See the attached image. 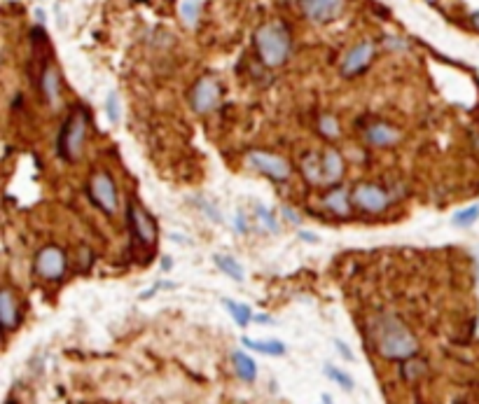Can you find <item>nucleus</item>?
<instances>
[{
  "label": "nucleus",
  "instance_id": "f257e3e1",
  "mask_svg": "<svg viewBox=\"0 0 479 404\" xmlns=\"http://www.w3.org/2000/svg\"><path fill=\"white\" fill-rule=\"evenodd\" d=\"M370 337L377 353L386 360L405 362L418 353V339L395 314H377L370 323Z\"/></svg>",
  "mask_w": 479,
  "mask_h": 404
},
{
  "label": "nucleus",
  "instance_id": "f03ea898",
  "mask_svg": "<svg viewBox=\"0 0 479 404\" xmlns=\"http://www.w3.org/2000/svg\"><path fill=\"white\" fill-rule=\"evenodd\" d=\"M255 51H258L260 61L269 68H278L288 61L292 51V38L285 24L281 22H269L262 24L255 31Z\"/></svg>",
  "mask_w": 479,
  "mask_h": 404
},
{
  "label": "nucleus",
  "instance_id": "7ed1b4c3",
  "mask_svg": "<svg viewBox=\"0 0 479 404\" xmlns=\"http://www.w3.org/2000/svg\"><path fill=\"white\" fill-rule=\"evenodd\" d=\"M87 127H89V117L87 110L77 108L73 115L65 120L61 127V134H58L56 140V150L61 154V159L65 161H75L80 159L82 150H84V138H87Z\"/></svg>",
  "mask_w": 479,
  "mask_h": 404
},
{
  "label": "nucleus",
  "instance_id": "20e7f679",
  "mask_svg": "<svg viewBox=\"0 0 479 404\" xmlns=\"http://www.w3.org/2000/svg\"><path fill=\"white\" fill-rule=\"evenodd\" d=\"M89 199L94 201V206L98 211H103L106 215H115L120 208V192H117L115 178L108 171H96L89 178Z\"/></svg>",
  "mask_w": 479,
  "mask_h": 404
},
{
  "label": "nucleus",
  "instance_id": "39448f33",
  "mask_svg": "<svg viewBox=\"0 0 479 404\" xmlns=\"http://www.w3.org/2000/svg\"><path fill=\"white\" fill-rule=\"evenodd\" d=\"M246 164L251 166L253 171L267 175V178H272L276 182H285L292 173V166L288 164V159H283L281 154L267 152V150H251V152L246 154Z\"/></svg>",
  "mask_w": 479,
  "mask_h": 404
},
{
  "label": "nucleus",
  "instance_id": "423d86ee",
  "mask_svg": "<svg viewBox=\"0 0 479 404\" xmlns=\"http://www.w3.org/2000/svg\"><path fill=\"white\" fill-rule=\"evenodd\" d=\"M351 201L358 211L370 213V215H379L393 204V197L384 190V187L372 185V182H360V185L353 187Z\"/></svg>",
  "mask_w": 479,
  "mask_h": 404
},
{
  "label": "nucleus",
  "instance_id": "0eeeda50",
  "mask_svg": "<svg viewBox=\"0 0 479 404\" xmlns=\"http://www.w3.org/2000/svg\"><path fill=\"white\" fill-rule=\"evenodd\" d=\"M127 220H129V232L139 245H155L157 241V225L155 218L143 208L139 201H129L127 206Z\"/></svg>",
  "mask_w": 479,
  "mask_h": 404
},
{
  "label": "nucleus",
  "instance_id": "6e6552de",
  "mask_svg": "<svg viewBox=\"0 0 479 404\" xmlns=\"http://www.w3.org/2000/svg\"><path fill=\"white\" fill-rule=\"evenodd\" d=\"M33 269H36V276H40L42 281H58L68 269V257L58 245H45L38 250Z\"/></svg>",
  "mask_w": 479,
  "mask_h": 404
},
{
  "label": "nucleus",
  "instance_id": "1a4fd4ad",
  "mask_svg": "<svg viewBox=\"0 0 479 404\" xmlns=\"http://www.w3.org/2000/svg\"><path fill=\"white\" fill-rule=\"evenodd\" d=\"M220 96H222L220 82L215 80L213 75H203L194 82L192 91H189V103H192L194 113L206 115V113H213V110L218 108Z\"/></svg>",
  "mask_w": 479,
  "mask_h": 404
},
{
  "label": "nucleus",
  "instance_id": "9d476101",
  "mask_svg": "<svg viewBox=\"0 0 479 404\" xmlns=\"http://www.w3.org/2000/svg\"><path fill=\"white\" fill-rule=\"evenodd\" d=\"M374 54H377V45L372 40L358 42L356 47H351L346 51L344 61H341V75L344 77H356L360 73H365L367 66L372 63Z\"/></svg>",
  "mask_w": 479,
  "mask_h": 404
},
{
  "label": "nucleus",
  "instance_id": "9b49d317",
  "mask_svg": "<svg viewBox=\"0 0 479 404\" xmlns=\"http://www.w3.org/2000/svg\"><path fill=\"white\" fill-rule=\"evenodd\" d=\"M346 0H299V10L313 24H330L344 12Z\"/></svg>",
  "mask_w": 479,
  "mask_h": 404
},
{
  "label": "nucleus",
  "instance_id": "f8f14e48",
  "mask_svg": "<svg viewBox=\"0 0 479 404\" xmlns=\"http://www.w3.org/2000/svg\"><path fill=\"white\" fill-rule=\"evenodd\" d=\"M320 204H323L325 211H330L332 215H337V218H346V215L351 213V206H353L349 187H344V185L330 187V190L323 194Z\"/></svg>",
  "mask_w": 479,
  "mask_h": 404
},
{
  "label": "nucleus",
  "instance_id": "ddd939ff",
  "mask_svg": "<svg viewBox=\"0 0 479 404\" xmlns=\"http://www.w3.org/2000/svg\"><path fill=\"white\" fill-rule=\"evenodd\" d=\"M19 321H22V316H19L17 295H15V290L5 285V288L0 290V323H3L5 334H10L12 330H17Z\"/></svg>",
  "mask_w": 479,
  "mask_h": 404
},
{
  "label": "nucleus",
  "instance_id": "4468645a",
  "mask_svg": "<svg viewBox=\"0 0 479 404\" xmlns=\"http://www.w3.org/2000/svg\"><path fill=\"white\" fill-rule=\"evenodd\" d=\"M400 140V131L386 122H374L365 129V143L372 147H391Z\"/></svg>",
  "mask_w": 479,
  "mask_h": 404
},
{
  "label": "nucleus",
  "instance_id": "2eb2a0df",
  "mask_svg": "<svg viewBox=\"0 0 479 404\" xmlns=\"http://www.w3.org/2000/svg\"><path fill=\"white\" fill-rule=\"evenodd\" d=\"M344 157L334 147H327L323 152V187L337 185L341 175H344Z\"/></svg>",
  "mask_w": 479,
  "mask_h": 404
},
{
  "label": "nucleus",
  "instance_id": "dca6fc26",
  "mask_svg": "<svg viewBox=\"0 0 479 404\" xmlns=\"http://www.w3.org/2000/svg\"><path fill=\"white\" fill-rule=\"evenodd\" d=\"M40 91L49 106H56L58 99H61V77H58V70L52 66V63H47V66L42 68Z\"/></svg>",
  "mask_w": 479,
  "mask_h": 404
},
{
  "label": "nucleus",
  "instance_id": "f3484780",
  "mask_svg": "<svg viewBox=\"0 0 479 404\" xmlns=\"http://www.w3.org/2000/svg\"><path fill=\"white\" fill-rule=\"evenodd\" d=\"M299 171H301V175H304L306 182L323 187V154H318V152L304 154L299 161Z\"/></svg>",
  "mask_w": 479,
  "mask_h": 404
},
{
  "label": "nucleus",
  "instance_id": "a211bd4d",
  "mask_svg": "<svg viewBox=\"0 0 479 404\" xmlns=\"http://www.w3.org/2000/svg\"><path fill=\"white\" fill-rule=\"evenodd\" d=\"M232 364H234L236 376H239L241 381L253 383L255 379H258V364H255L253 357L248 353H244V350H234V353H232Z\"/></svg>",
  "mask_w": 479,
  "mask_h": 404
},
{
  "label": "nucleus",
  "instance_id": "6ab92c4d",
  "mask_svg": "<svg viewBox=\"0 0 479 404\" xmlns=\"http://www.w3.org/2000/svg\"><path fill=\"white\" fill-rule=\"evenodd\" d=\"M215 266L225 273V276H229L232 281L236 283H241L246 278V271H244V266L239 264V259H234L232 255H215Z\"/></svg>",
  "mask_w": 479,
  "mask_h": 404
},
{
  "label": "nucleus",
  "instance_id": "aec40b11",
  "mask_svg": "<svg viewBox=\"0 0 479 404\" xmlns=\"http://www.w3.org/2000/svg\"><path fill=\"white\" fill-rule=\"evenodd\" d=\"M244 346L255 350V353H262V355H283L285 353V344L276 341V339H269V341H255V339H248L244 337Z\"/></svg>",
  "mask_w": 479,
  "mask_h": 404
},
{
  "label": "nucleus",
  "instance_id": "412c9836",
  "mask_svg": "<svg viewBox=\"0 0 479 404\" xmlns=\"http://www.w3.org/2000/svg\"><path fill=\"white\" fill-rule=\"evenodd\" d=\"M222 306L229 311V316L234 318V323L239 325V328H248V325L253 323V311L251 306L246 304H239V302H232V299H222Z\"/></svg>",
  "mask_w": 479,
  "mask_h": 404
},
{
  "label": "nucleus",
  "instance_id": "4be33fe9",
  "mask_svg": "<svg viewBox=\"0 0 479 404\" xmlns=\"http://www.w3.org/2000/svg\"><path fill=\"white\" fill-rule=\"evenodd\" d=\"M402 379L407 381H416V379H421V376L428 371V364H425L421 357H409V360H405L402 362Z\"/></svg>",
  "mask_w": 479,
  "mask_h": 404
},
{
  "label": "nucleus",
  "instance_id": "5701e85b",
  "mask_svg": "<svg viewBox=\"0 0 479 404\" xmlns=\"http://www.w3.org/2000/svg\"><path fill=\"white\" fill-rule=\"evenodd\" d=\"M201 15V0H182L180 3V17L187 26H196Z\"/></svg>",
  "mask_w": 479,
  "mask_h": 404
},
{
  "label": "nucleus",
  "instance_id": "b1692460",
  "mask_svg": "<svg viewBox=\"0 0 479 404\" xmlns=\"http://www.w3.org/2000/svg\"><path fill=\"white\" fill-rule=\"evenodd\" d=\"M479 220V204H472L468 208H463V211H458L454 218H451V223L454 227H470L475 225Z\"/></svg>",
  "mask_w": 479,
  "mask_h": 404
},
{
  "label": "nucleus",
  "instance_id": "393cba45",
  "mask_svg": "<svg viewBox=\"0 0 479 404\" xmlns=\"http://www.w3.org/2000/svg\"><path fill=\"white\" fill-rule=\"evenodd\" d=\"M325 374L330 376V381L337 383L339 388H344V390H353V379H351L349 374H346L344 369L334 367V364H325Z\"/></svg>",
  "mask_w": 479,
  "mask_h": 404
},
{
  "label": "nucleus",
  "instance_id": "a878e982",
  "mask_svg": "<svg viewBox=\"0 0 479 404\" xmlns=\"http://www.w3.org/2000/svg\"><path fill=\"white\" fill-rule=\"evenodd\" d=\"M318 131L325 136V138H337L339 136V122H337V117H332V115H323L318 120Z\"/></svg>",
  "mask_w": 479,
  "mask_h": 404
},
{
  "label": "nucleus",
  "instance_id": "bb28decb",
  "mask_svg": "<svg viewBox=\"0 0 479 404\" xmlns=\"http://www.w3.org/2000/svg\"><path fill=\"white\" fill-rule=\"evenodd\" d=\"M106 113H108V120L113 124H120L122 120V108H120V94L117 91H110L108 99H106Z\"/></svg>",
  "mask_w": 479,
  "mask_h": 404
},
{
  "label": "nucleus",
  "instance_id": "cd10ccee",
  "mask_svg": "<svg viewBox=\"0 0 479 404\" xmlns=\"http://www.w3.org/2000/svg\"><path fill=\"white\" fill-rule=\"evenodd\" d=\"M255 213H258V218H260V225L265 227L267 232H278V223H276V218H274V213L269 211V208H265V206H258V208H255Z\"/></svg>",
  "mask_w": 479,
  "mask_h": 404
},
{
  "label": "nucleus",
  "instance_id": "c85d7f7f",
  "mask_svg": "<svg viewBox=\"0 0 479 404\" xmlns=\"http://www.w3.org/2000/svg\"><path fill=\"white\" fill-rule=\"evenodd\" d=\"M334 346H337V350L341 353V357H344V360H353V353H351V348L346 346V344L341 341V339H334Z\"/></svg>",
  "mask_w": 479,
  "mask_h": 404
},
{
  "label": "nucleus",
  "instance_id": "c756f323",
  "mask_svg": "<svg viewBox=\"0 0 479 404\" xmlns=\"http://www.w3.org/2000/svg\"><path fill=\"white\" fill-rule=\"evenodd\" d=\"M236 232H239V234H246L248 232L246 215H241V213H236Z\"/></svg>",
  "mask_w": 479,
  "mask_h": 404
},
{
  "label": "nucleus",
  "instance_id": "7c9ffc66",
  "mask_svg": "<svg viewBox=\"0 0 479 404\" xmlns=\"http://www.w3.org/2000/svg\"><path fill=\"white\" fill-rule=\"evenodd\" d=\"M283 213L288 215V218H290V223H292V225H299V218H297V215H295L292 211H288V208H285V211H283Z\"/></svg>",
  "mask_w": 479,
  "mask_h": 404
},
{
  "label": "nucleus",
  "instance_id": "2f4dec72",
  "mask_svg": "<svg viewBox=\"0 0 479 404\" xmlns=\"http://www.w3.org/2000/svg\"><path fill=\"white\" fill-rule=\"evenodd\" d=\"M253 321H258V323H265V325H272V323H274V321H272V318H269V316H255Z\"/></svg>",
  "mask_w": 479,
  "mask_h": 404
},
{
  "label": "nucleus",
  "instance_id": "473e14b6",
  "mask_svg": "<svg viewBox=\"0 0 479 404\" xmlns=\"http://www.w3.org/2000/svg\"><path fill=\"white\" fill-rule=\"evenodd\" d=\"M164 262H162V269L166 271V269H171V266H173V262H171V257H162Z\"/></svg>",
  "mask_w": 479,
  "mask_h": 404
},
{
  "label": "nucleus",
  "instance_id": "72a5a7b5",
  "mask_svg": "<svg viewBox=\"0 0 479 404\" xmlns=\"http://www.w3.org/2000/svg\"><path fill=\"white\" fill-rule=\"evenodd\" d=\"M472 24H475L477 31H479V12H475V15H472Z\"/></svg>",
  "mask_w": 479,
  "mask_h": 404
},
{
  "label": "nucleus",
  "instance_id": "f704fd0d",
  "mask_svg": "<svg viewBox=\"0 0 479 404\" xmlns=\"http://www.w3.org/2000/svg\"><path fill=\"white\" fill-rule=\"evenodd\" d=\"M323 404H332V400H330V395H323Z\"/></svg>",
  "mask_w": 479,
  "mask_h": 404
},
{
  "label": "nucleus",
  "instance_id": "c9c22d12",
  "mask_svg": "<svg viewBox=\"0 0 479 404\" xmlns=\"http://www.w3.org/2000/svg\"><path fill=\"white\" fill-rule=\"evenodd\" d=\"M430 3H435V0H430Z\"/></svg>",
  "mask_w": 479,
  "mask_h": 404
}]
</instances>
